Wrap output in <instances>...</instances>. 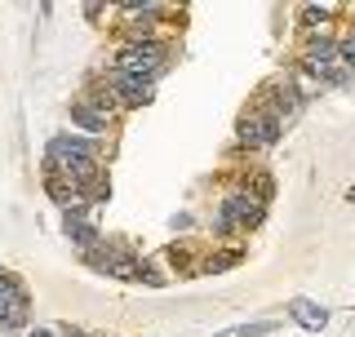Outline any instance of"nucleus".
Returning a JSON list of instances; mask_svg holds the SVG:
<instances>
[{
  "instance_id": "1",
  "label": "nucleus",
  "mask_w": 355,
  "mask_h": 337,
  "mask_svg": "<svg viewBox=\"0 0 355 337\" xmlns=\"http://www.w3.org/2000/svg\"><path fill=\"white\" fill-rule=\"evenodd\" d=\"M266 222V205L262 200H253L249 191H227L222 196V205H218V222H214V231L218 235H240V231H258Z\"/></svg>"
},
{
  "instance_id": "2",
  "label": "nucleus",
  "mask_w": 355,
  "mask_h": 337,
  "mask_svg": "<svg viewBox=\"0 0 355 337\" xmlns=\"http://www.w3.org/2000/svg\"><path fill=\"white\" fill-rule=\"evenodd\" d=\"M253 107L262 111V116H271V120H293L297 111L306 107V94L297 89V76H275V80H266L258 89V98H253Z\"/></svg>"
},
{
  "instance_id": "3",
  "label": "nucleus",
  "mask_w": 355,
  "mask_h": 337,
  "mask_svg": "<svg viewBox=\"0 0 355 337\" xmlns=\"http://www.w3.org/2000/svg\"><path fill=\"white\" fill-rule=\"evenodd\" d=\"M160 22H164V14H160L155 5H142V0H120V9H116V31H120V44L160 40Z\"/></svg>"
},
{
  "instance_id": "4",
  "label": "nucleus",
  "mask_w": 355,
  "mask_h": 337,
  "mask_svg": "<svg viewBox=\"0 0 355 337\" xmlns=\"http://www.w3.org/2000/svg\"><path fill=\"white\" fill-rule=\"evenodd\" d=\"M164 62H169V49H164V40H142V44H120L111 67L116 71H129V76H160Z\"/></svg>"
},
{
  "instance_id": "5",
  "label": "nucleus",
  "mask_w": 355,
  "mask_h": 337,
  "mask_svg": "<svg viewBox=\"0 0 355 337\" xmlns=\"http://www.w3.org/2000/svg\"><path fill=\"white\" fill-rule=\"evenodd\" d=\"M280 120H271V116H262L258 107H244L240 111V120H236V147L240 151H266V147H275L280 142Z\"/></svg>"
},
{
  "instance_id": "6",
  "label": "nucleus",
  "mask_w": 355,
  "mask_h": 337,
  "mask_svg": "<svg viewBox=\"0 0 355 337\" xmlns=\"http://www.w3.org/2000/svg\"><path fill=\"white\" fill-rule=\"evenodd\" d=\"M103 85L116 94L120 111H138V107H147L155 98V80H151V76H129V71H116V67H107Z\"/></svg>"
},
{
  "instance_id": "7",
  "label": "nucleus",
  "mask_w": 355,
  "mask_h": 337,
  "mask_svg": "<svg viewBox=\"0 0 355 337\" xmlns=\"http://www.w3.org/2000/svg\"><path fill=\"white\" fill-rule=\"evenodd\" d=\"M85 262H89V271L111 275V279H138V271H142V253L116 249V244H103V249L85 253Z\"/></svg>"
},
{
  "instance_id": "8",
  "label": "nucleus",
  "mask_w": 355,
  "mask_h": 337,
  "mask_svg": "<svg viewBox=\"0 0 355 337\" xmlns=\"http://www.w3.org/2000/svg\"><path fill=\"white\" fill-rule=\"evenodd\" d=\"M71 125L85 129V138H107L111 125H116V116L103 111L98 103H89V98H76V103H71Z\"/></svg>"
},
{
  "instance_id": "9",
  "label": "nucleus",
  "mask_w": 355,
  "mask_h": 337,
  "mask_svg": "<svg viewBox=\"0 0 355 337\" xmlns=\"http://www.w3.org/2000/svg\"><path fill=\"white\" fill-rule=\"evenodd\" d=\"M62 235L85 253L103 249V231H98V222L89 218V213H62Z\"/></svg>"
},
{
  "instance_id": "10",
  "label": "nucleus",
  "mask_w": 355,
  "mask_h": 337,
  "mask_svg": "<svg viewBox=\"0 0 355 337\" xmlns=\"http://www.w3.org/2000/svg\"><path fill=\"white\" fill-rule=\"evenodd\" d=\"M98 151H103V142L85 138V133H58V138H49V147H44L49 160H80V155H98Z\"/></svg>"
},
{
  "instance_id": "11",
  "label": "nucleus",
  "mask_w": 355,
  "mask_h": 337,
  "mask_svg": "<svg viewBox=\"0 0 355 337\" xmlns=\"http://www.w3.org/2000/svg\"><path fill=\"white\" fill-rule=\"evenodd\" d=\"M302 36V58H315V62H338L342 53V36L333 27H320V31H297Z\"/></svg>"
},
{
  "instance_id": "12",
  "label": "nucleus",
  "mask_w": 355,
  "mask_h": 337,
  "mask_svg": "<svg viewBox=\"0 0 355 337\" xmlns=\"http://www.w3.org/2000/svg\"><path fill=\"white\" fill-rule=\"evenodd\" d=\"M288 320H293L297 329H306V333H324L329 329V311L320 306V302H311V297H288Z\"/></svg>"
},
{
  "instance_id": "13",
  "label": "nucleus",
  "mask_w": 355,
  "mask_h": 337,
  "mask_svg": "<svg viewBox=\"0 0 355 337\" xmlns=\"http://www.w3.org/2000/svg\"><path fill=\"white\" fill-rule=\"evenodd\" d=\"M240 262H244V244H227V249L200 257V271H205V275H218V271H231V266H240Z\"/></svg>"
},
{
  "instance_id": "14",
  "label": "nucleus",
  "mask_w": 355,
  "mask_h": 337,
  "mask_svg": "<svg viewBox=\"0 0 355 337\" xmlns=\"http://www.w3.org/2000/svg\"><path fill=\"white\" fill-rule=\"evenodd\" d=\"M333 22H338L333 5H302L297 9V31H320V27H333Z\"/></svg>"
},
{
  "instance_id": "15",
  "label": "nucleus",
  "mask_w": 355,
  "mask_h": 337,
  "mask_svg": "<svg viewBox=\"0 0 355 337\" xmlns=\"http://www.w3.org/2000/svg\"><path fill=\"white\" fill-rule=\"evenodd\" d=\"M27 320H31V297H27V288L14 297V306L5 311V320H0V333H18V329H27Z\"/></svg>"
},
{
  "instance_id": "16",
  "label": "nucleus",
  "mask_w": 355,
  "mask_h": 337,
  "mask_svg": "<svg viewBox=\"0 0 355 337\" xmlns=\"http://www.w3.org/2000/svg\"><path fill=\"white\" fill-rule=\"evenodd\" d=\"M240 191H249L253 200L271 205V196H275V178H271V173H244V178H240Z\"/></svg>"
},
{
  "instance_id": "17",
  "label": "nucleus",
  "mask_w": 355,
  "mask_h": 337,
  "mask_svg": "<svg viewBox=\"0 0 355 337\" xmlns=\"http://www.w3.org/2000/svg\"><path fill=\"white\" fill-rule=\"evenodd\" d=\"M164 262H169L173 271H182V275H196V271H200V257H191V249H187V244L164 249Z\"/></svg>"
},
{
  "instance_id": "18",
  "label": "nucleus",
  "mask_w": 355,
  "mask_h": 337,
  "mask_svg": "<svg viewBox=\"0 0 355 337\" xmlns=\"http://www.w3.org/2000/svg\"><path fill=\"white\" fill-rule=\"evenodd\" d=\"M280 324L275 320H253V324H236V329H222L214 337H266V333H275Z\"/></svg>"
},
{
  "instance_id": "19",
  "label": "nucleus",
  "mask_w": 355,
  "mask_h": 337,
  "mask_svg": "<svg viewBox=\"0 0 355 337\" xmlns=\"http://www.w3.org/2000/svg\"><path fill=\"white\" fill-rule=\"evenodd\" d=\"M22 293V279H14V275H5L0 279V320H5V311L14 306V297Z\"/></svg>"
},
{
  "instance_id": "20",
  "label": "nucleus",
  "mask_w": 355,
  "mask_h": 337,
  "mask_svg": "<svg viewBox=\"0 0 355 337\" xmlns=\"http://www.w3.org/2000/svg\"><path fill=\"white\" fill-rule=\"evenodd\" d=\"M138 284H147V288H160V284H164L160 266H155V262H147V257H142V271H138Z\"/></svg>"
},
{
  "instance_id": "21",
  "label": "nucleus",
  "mask_w": 355,
  "mask_h": 337,
  "mask_svg": "<svg viewBox=\"0 0 355 337\" xmlns=\"http://www.w3.org/2000/svg\"><path fill=\"white\" fill-rule=\"evenodd\" d=\"M338 58L347 62V67H355V22H351L347 31H342V53H338Z\"/></svg>"
},
{
  "instance_id": "22",
  "label": "nucleus",
  "mask_w": 355,
  "mask_h": 337,
  "mask_svg": "<svg viewBox=\"0 0 355 337\" xmlns=\"http://www.w3.org/2000/svg\"><path fill=\"white\" fill-rule=\"evenodd\" d=\"M58 337H89V333H85V329H76V324H62Z\"/></svg>"
},
{
  "instance_id": "23",
  "label": "nucleus",
  "mask_w": 355,
  "mask_h": 337,
  "mask_svg": "<svg viewBox=\"0 0 355 337\" xmlns=\"http://www.w3.org/2000/svg\"><path fill=\"white\" fill-rule=\"evenodd\" d=\"M31 337H58V329H31Z\"/></svg>"
},
{
  "instance_id": "24",
  "label": "nucleus",
  "mask_w": 355,
  "mask_h": 337,
  "mask_svg": "<svg viewBox=\"0 0 355 337\" xmlns=\"http://www.w3.org/2000/svg\"><path fill=\"white\" fill-rule=\"evenodd\" d=\"M0 337H14V333H0Z\"/></svg>"
},
{
  "instance_id": "25",
  "label": "nucleus",
  "mask_w": 355,
  "mask_h": 337,
  "mask_svg": "<svg viewBox=\"0 0 355 337\" xmlns=\"http://www.w3.org/2000/svg\"><path fill=\"white\" fill-rule=\"evenodd\" d=\"M0 279H5V271H0Z\"/></svg>"
}]
</instances>
